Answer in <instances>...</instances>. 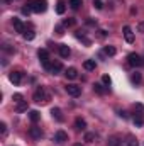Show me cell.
<instances>
[{
    "instance_id": "cell-1",
    "label": "cell",
    "mask_w": 144,
    "mask_h": 146,
    "mask_svg": "<svg viewBox=\"0 0 144 146\" xmlns=\"http://www.w3.org/2000/svg\"><path fill=\"white\" fill-rule=\"evenodd\" d=\"M26 5H27L32 12H36V14L46 12V9H48V2H46V0H27Z\"/></svg>"
},
{
    "instance_id": "cell-2",
    "label": "cell",
    "mask_w": 144,
    "mask_h": 146,
    "mask_svg": "<svg viewBox=\"0 0 144 146\" xmlns=\"http://www.w3.org/2000/svg\"><path fill=\"white\" fill-rule=\"evenodd\" d=\"M37 56H39V61L42 63V66H44L46 70H51V65H53V63H49V53H48V49L41 48V49L37 51Z\"/></svg>"
},
{
    "instance_id": "cell-3",
    "label": "cell",
    "mask_w": 144,
    "mask_h": 146,
    "mask_svg": "<svg viewBox=\"0 0 144 146\" xmlns=\"http://www.w3.org/2000/svg\"><path fill=\"white\" fill-rule=\"evenodd\" d=\"M49 100V95H48V92L44 90V87H39L36 92H34V102H37V104H46Z\"/></svg>"
},
{
    "instance_id": "cell-4",
    "label": "cell",
    "mask_w": 144,
    "mask_h": 146,
    "mask_svg": "<svg viewBox=\"0 0 144 146\" xmlns=\"http://www.w3.org/2000/svg\"><path fill=\"white\" fill-rule=\"evenodd\" d=\"M127 61H129V65L134 66V68H141V66H144V60L137 54V53H131V54L127 56Z\"/></svg>"
},
{
    "instance_id": "cell-5",
    "label": "cell",
    "mask_w": 144,
    "mask_h": 146,
    "mask_svg": "<svg viewBox=\"0 0 144 146\" xmlns=\"http://www.w3.org/2000/svg\"><path fill=\"white\" fill-rule=\"evenodd\" d=\"M66 92H68V95H71V97H78V95L81 94V87H78V85H75V83H70V85H66Z\"/></svg>"
},
{
    "instance_id": "cell-6",
    "label": "cell",
    "mask_w": 144,
    "mask_h": 146,
    "mask_svg": "<svg viewBox=\"0 0 144 146\" xmlns=\"http://www.w3.org/2000/svg\"><path fill=\"white\" fill-rule=\"evenodd\" d=\"M12 24H14L15 33H20V34H24V33H26V26H24V22H22L20 19L14 17V19H12Z\"/></svg>"
},
{
    "instance_id": "cell-7",
    "label": "cell",
    "mask_w": 144,
    "mask_h": 146,
    "mask_svg": "<svg viewBox=\"0 0 144 146\" xmlns=\"http://www.w3.org/2000/svg\"><path fill=\"white\" fill-rule=\"evenodd\" d=\"M54 141H56V143H59V145H63V143H66V141H68V134H66L65 131H61V129H59V131H56V133H54Z\"/></svg>"
},
{
    "instance_id": "cell-8",
    "label": "cell",
    "mask_w": 144,
    "mask_h": 146,
    "mask_svg": "<svg viewBox=\"0 0 144 146\" xmlns=\"http://www.w3.org/2000/svg\"><path fill=\"white\" fill-rule=\"evenodd\" d=\"M9 80L14 85H20V82H22V72H12L9 75Z\"/></svg>"
},
{
    "instance_id": "cell-9",
    "label": "cell",
    "mask_w": 144,
    "mask_h": 146,
    "mask_svg": "<svg viewBox=\"0 0 144 146\" xmlns=\"http://www.w3.org/2000/svg\"><path fill=\"white\" fill-rule=\"evenodd\" d=\"M58 51H59V56H61V58H68V56L71 54V49H70L66 44H59V46H58Z\"/></svg>"
},
{
    "instance_id": "cell-10",
    "label": "cell",
    "mask_w": 144,
    "mask_h": 146,
    "mask_svg": "<svg viewBox=\"0 0 144 146\" xmlns=\"http://www.w3.org/2000/svg\"><path fill=\"white\" fill-rule=\"evenodd\" d=\"M124 37H126V41L131 44V42H134V33H132V29L129 27V26H124Z\"/></svg>"
},
{
    "instance_id": "cell-11",
    "label": "cell",
    "mask_w": 144,
    "mask_h": 146,
    "mask_svg": "<svg viewBox=\"0 0 144 146\" xmlns=\"http://www.w3.org/2000/svg\"><path fill=\"white\" fill-rule=\"evenodd\" d=\"M51 115H53V119H56L58 122H63V121H65L63 112H61V109H58V107H53V109H51Z\"/></svg>"
},
{
    "instance_id": "cell-12",
    "label": "cell",
    "mask_w": 144,
    "mask_h": 146,
    "mask_svg": "<svg viewBox=\"0 0 144 146\" xmlns=\"http://www.w3.org/2000/svg\"><path fill=\"white\" fill-rule=\"evenodd\" d=\"M29 134H31V138H34V139H41L44 134H42V131H41V127H36V126H32L31 129H29Z\"/></svg>"
},
{
    "instance_id": "cell-13",
    "label": "cell",
    "mask_w": 144,
    "mask_h": 146,
    "mask_svg": "<svg viewBox=\"0 0 144 146\" xmlns=\"http://www.w3.org/2000/svg\"><path fill=\"white\" fill-rule=\"evenodd\" d=\"M93 90H95L98 95H105L108 92V87H104L102 83H93Z\"/></svg>"
},
{
    "instance_id": "cell-14",
    "label": "cell",
    "mask_w": 144,
    "mask_h": 146,
    "mask_svg": "<svg viewBox=\"0 0 144 146\" xmlns=\"http://www.w3.org/2000/svg\"><path fill=\"white\" fill-rule=\"evenodd\" d=\"M122 146H139V143H137V139H136L134 136H127V138L122 141Z\"/></svg>"
},
{
    "instance_id": "cell-15",
    "label": "cell",
    "mask_w": 144,
    "mask_h": 146,
    "mask_svg": "<svg viewBox=\"0 0 144 146\" xmlns=\"http://www.w3.org/2000/svg\"><path fill=\"white\" fill-rule=\"evenodd\" d=\"M83 68H85V70H88V72L95 70V68H97V63H95V60H85V61H83Z\"/></svg>"
},
{
    "instance_id": "cell-16",
    "label": "cell",
    "mask_w": 144,
    "mask_h": 146,
    "mask_svg": "<svg viewBox=\"0 0 144 146\" xmlns=\"http://www.w3.org/2000/svg\"><path fill=\"white\" fill-rule=\"evenodd\" d=\"M65 75H66V78H68V80H75V78H78V70L71 66V68H68V70L65 72Z\"/></svg>"
},
{
    "instance_id": "cell-17",
    "label": "cell",
    "mask_w": 144,
    "mask_h": 146,
    "mask_svg": "<svg viewBox=\"0 0 144 146\" xmlns=\"http://www.w3.org/2000/svg\"><path fill=\"white\" fill-rule=\"evenodd\" d=\"M75 127H76L78 131H83V129L87 127V122H85V119H81V117H76V119H75Z\"/></svg>"
},
{
    "instance_id": "cell-18",
    "label": "cell",
    "mask_w": 144,
    "mask_h": 146,
    "mask_svg": "<svg viewBox=\"0 0 144 146\" xmlns=\"http://www.w3.org/2000/svg\"><path fill=\"white\" fill-rule=\"evenodd\" d=\"M65 10H66V5H65V0H58V3H56V14H59V15H63V14H65Z\"/></svg>"
},
{
    "instance_id": "cell-19",
    "label": "cell",
    "mask_w": 144,
    "mask_h": 146,
    "mask_svg": "<svg viewBox=\"0 0 144 146\" xmlns=\"http://www.w3.org/2000/svg\"><path fill=\"white\" fill-rule=\"evenodd\" d=\"M108 146H122V139L119 136H110L108 138Z\"/></svg>"
},
{
    "instance_id": "cell-20",
    "label": "cell",
    "mask_w": 144,
    "mask_h": 146,
    "mask_svg": "<svg viewBox=\"0 0 144 146\" xmlns=\"http://www.w3.org/2000/svg\"><path fill=\"white\" fill-rule=\"evenodd\" d=\"M61 70H63V65H61L59 61H54V63L51 65V72H53V75H58Z\"/></svg>"
},
{
    "instance_id": "cell-21",
    "label": "cell",
    "mask_w": 144,
    "mask_h": 146,
    "mask_svg": "<svg viewBox=\"0 0 144 146\" xmlns=\"http://www.w3.org/2000/svg\"><path fill=\"white\" fill-rule=\"evenodd\" d=\"M131 82L136 83V85H141V83H143V76H141V73H132V75H131Z\"/></svg>"
},
{
    "instance_id": "cell-22",
    "label": "cell",
    "mask_w": 144,
    "mask_h": 146,
    "mask_svg": "<svg viewBox=\"0 0 144 146\" xmlns=\"http://www.w3.org/2000/svg\"><path fill=\"white\" fill-rule=\"evenodd\" d=\"M76 37H78L80 41H83V44H85V46H90V44H92V41L85 36V34H81V31H78V33H76Z\"/></svg>"
},
{
    "instance_id": "cell-23",
    "label": "cell",
    "mask_w": 144,
    "mask_h": 146,
    "mask_svg": "<svg viewBox=\"0 0 144 146\" xmlns=\"http://www.w3.org/2000/svg\"><path fill=\"white\" fill-rule=\"evenodd\" d=\"M29 119H31L32 122H37V121L41 119V114H39L37 110H31V112H29Z\"/></svg>"
},
{
    "instance_id": "cell-24",
    "label": "cell",
    "mask_w": 144,
    "mask_h": 146,
    "mask_svg": "<svg viewBox=\"0 0 144 146\" xmlns=\"http://www.w3.org/2000/svg\"><path fill=\"white\" fill-rule=\"evenodd\" d=\"M81 3H83V0H70V7L73 10H78L81 7Z\"/></svg>"
},
{
    "instance_id": "cell-25",
    "label": "cell",
    "mask_w": 144,
    "mask_h": 146,
    "mask_svg": "<svg viewBox=\"0 0 144 146\" xmlns=\"http://www.w3.org/2000/svg\"><path fill=\"white\" fill-rule=\"evenodd\" d=\"M104 53H105L107 56H114V54L117 53V49H115L114 46H105V48H104Z\"/></svg>"
},
{
    "instance_id": "cell-26",
    "label": "cell",
    "mask_w": 144,
    "mask_h": 146,
    "mask_svg": "<svg viewBox=\"0 0 144 146\" xmlns=\"http://www.w3.org/2000/svg\"><path fill=\"white\" fill-rule=\"evenodd\" d=\"M22 36H24V39H26V41H32V39H34V37H36V33H34V31H31V29H29V31H26V33H24V34H22Z\"/></svg>"
},
{
    "instance_id": "cell-27",
    "label": "cell",
    "mask_w": 144,
    "mask_h": 146,
    "mask_svg": "<svg viewBox=\"0 0 144 146\" xmlns=\"http://www.w3.org/2000/svg\"><path fill=\"white\" fill-rule=\"evenodd\" d=\"M143 124H144V119H143V115H141V114H137V115L134 117V126H136V127H141Z\"/></svg>"
},
{
    "instance_id": "cell-28",
    "label": "cell",
    "mask_w": 144,
    "mask_h": 146,
    "mask_svg": "<svg viewBox=\"0 0 144 146\" xmlns=\"http://www.w3.org/2000/svg\"><path fill=\"white\" fill-rule=\"evenodd\" d=\"M15 110H17V112H24V110H27V102H26V100L19 102L17 107H15Z\"/></svg>"
},
{
    "instance_id": "cell-29",
    "label": "cell",
    "mask_w": 144,
    "mask_h": 146,
    "mask_svg": "<svg viewBox=\"0 0 144 146\" xmlns=\"http://www.w3.org/2000/svg\"><path fill=\"white\" fill-rule=\"evenodd\" d=\"M12 100H14L15 104H19V102H22V100H24V97H22L20 94H14V95H12Z\"/></svg>"
},
{
    "instance_id": "cell-30",
    "label": "cell",
    "mask_w": 144,
    "mask_h": 146,
    "mask_svg": "<svg viewBox=\"0 0 144 146\" xmlns=\"http://www.w3.org/2000/svg\"><path fill=\"white\" fill-rule=\"evenodd\" d=\"M54 31H56V34H58V36H63V34H65V26H56V27H54Z\"/></svg>"
},
{
    "instance_id": "cell-31",
    "label": "cell",
    "mask_w": 144,
    "mask_h": 146,
    "mask_svg": "<svg viewBox=\"0 0 144 146\" xmlns=\"http://www.w3.org/2000/svg\"><path fill=\"white\" fill-rule=\"evenodd\" d=\"M93 139H95V133H87V134H85V141L92 143Z\"/></svg>"
},
{
    "instance_id": "cell-32",
    "label": "cell",
    "mask_w": 144,
    "mask_h": 146,
    "mask_svg": "<svg viewBox=\"0 0 144 146\" xmlns=\"http://www.w3.org/2000/svg\"><path fill=\"white\" fill-rule=\"evenodd\" d=\"M102 82H104V85H107V87H110V83H112V80H110L108 75H104V76H102Z\"/></svg>"
},
{
    "instance_id": "cell-33",
    "label": "cell",
    "mask_w": 144,
    "mask_h": 146,
    "mask_svg": "<svg viewBox=\"0 0 144 146\" xmlns=\"http://www.w3.org/2000/svg\"><path fill=\"white\" fill-rule=\"evenodd\" d=\"M63 26H66V27H71V26H75V19H66V21L63 22Z\"/></svg>"
},
{
    "instance_id": "cell-34",
    "label": "cell",
    "mask_w": 144,
    "mask_h": 146,
    "mask_svg": "<svg viewBox=\"0 0 144 146\" xmlns=\"http://www.w3.org/2000/svg\"><path fill=\"white\" fill-rule=\"evenodd\" d=\"M0 131H2V136L7 134V124L5 122H0Z\"/></svg>"
},
{
    "instance_id": "cell-35",
    "label": "cell",
    "mask_w": 144,
    "mask_h": 146,
    "mask_svg": "<svg viewBox=\"0 0 144 146\" xmlns=\"http://www.w3.org/2000/svg\"><path fill=\"white\" fill-rule=\"evenodd\" d=\"M20 12H22V14H24V15H29V14H31V12H32V10H31V9H29V7H22V9H20Z\"/></svg>"
},
{
    "instance_id": "cell-36",
    "label": "cell",
    "mask_w": 144,
    "mask_h": 146,
    "mask_svg": "<svg viewBox=\"0 0 144 146\" xmlns=\"http://www.w3.org/2000/svg\"><path fill=\"white\" fill-rule=\"evenodd\" d=\"M93 5H95V9H98V10H100V9L104 7V3H102L100 0H93Z\"/></svg>"
},
{
    "instance_id": "cell-37",
    "label": "cell",
    "mask_w": 144,
    "mask_h": 146,
    "mask_svg": "<svg viewBox=\"0 0 144 146\" xmlns=\"http://www.w3.org/2000/svg\"><path fill=\"white\" fill-rule=\"evenodd\" d=\"M105 36H107V33H105L104 29H100V31H98V37H100V39H104Z\"/></svg>"
},
{
    "instance_id": "cell-38",
    "label": "cell",
    "mask_w": 144,
    "mask_h": 146,
    "mask_svg": "<svg viewBox=\"0 0 144 146\" xmlns=\"http://www.w3.org/2000/svg\"><path fill=\"white\" fill-rule=\"evenodd\" d=\"M87 24H90V26H95V24H97V21H93V19H92V17H90V19H88V21H87Z\"/></svg>"
},
{
    "instance_id": "cell-39",
    "label": "cell",
    "mask_w": 144,
    "mask_h": 146,
    "mask_svg": "<svg viewBox=\"0 0 144 146\" xmlns=\"http://www.w3.org/2000/svg\"><path fill=\"white\" fill-rule=\"evenodd\" d=\"M119 115H120V117H124V119H127V112H122V110H120V112H119Z\"/></svg>"
},
{
    "instance_id": "cell-40",
    "label": "cell",
    "mask_w": 144,
    "mask_h": 146,
    "mask_svg": "<svg viewBox=\"0 0 144 146\" xmlns=\"http://www.w3.org/2000/svg\"><path fill=\"white\" fill-rule=\"evenodd\" d=\"M137 29H139V31H141V33H144V22H141V24H139V26H137Z\"/></svg>"
},
{
    "instance_id": "cell-41",
    "label": "cell",
    "mask_w": 144,
    "mask_h": 146,
    "mask_svg": "<svg viewBox=\"0 0 144 146\" xmlns=\"http://www.w3.org/2000/svg\"><path fill=\"white\" fill-rule=\"evenodd\" d=\"M73 146H83V145H81V143H75Z\"/></svg>"
}]
</instances>
